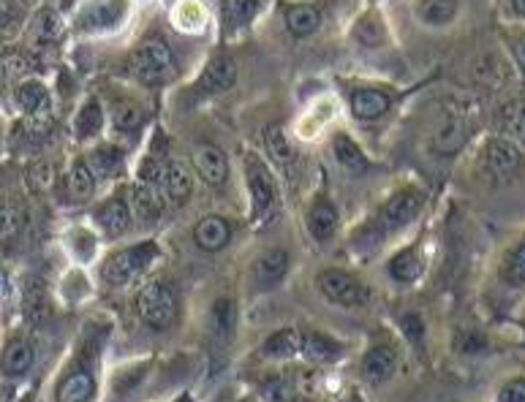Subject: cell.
<instances>
[{
  "instance_id": "obj_1",
  "label": "cell",
  "mask_w": 525,
  "mask_h": 402,
  "mask_svg": "<svg viewBox=\"0 0 525 402\" xmlns=\"http://www.w3.org/2000/svg\"><path fill=\"white\" fill-rule=\"evenodd\" d=\"M245 182H248V193H251V218L256 226H267L273 221L278 210H281V199H278V182L273 172L267 169V163L256 155H245Z\"/></svg>"
},
{
  "instance_id": "obj_2",
  "label": "cell",
  "mask_w": 525,
  "mask_h": 402,
  "mask_svg": "<svg viewBox=\"0 0 525 402\" xmlns=\"http://www.w3.org/2000/svg\"><path fill=\"white\" fill-rule=\"evenodd\" d=\"M158 256V245L153 240L147 242H137L131 248L115 250L112 256H107L104 267H101V275L107 280L109 286H128L131 280H137L142 272H145L153 259Z\"/></svg>"
},
{
  "instance_id": "obj_3",
  "label": "cell",
  "mask_w": 525,
  "mask_h": 402,
  "mask_svg": "<svg viewBox=\"0 0 525 402\" xmlns=\"http://www.w3.org/2000/svg\"><path fill=\"white\" fill-rule=\"evenodd\" d=\"M137 313L147 326H153V329H169L177 318L175 288L161 278L145 283L137 294Z\"/></svg>"
},
{
  "instance_id": "obj_4",
  "label": "cell",
  "mask_w": 525,
  "mask_h": 402,
  "mask_svg": "<svg viewBox=\"0 0 525 402\" xmlns=\"http://www.w3.org/2000/svg\"><path fill=\"white\" fill-rule=\"evenodd\" d=\"M525 155L523 147H517L515 142H509L504 136H490L482 144L479 153V172L485 174L487 180L493 182H509L520 169H523Z\"/></svg>"
},
{
  "instance_id": "obj_5",
  "label": "cell",
  "mask_w": 525,
  "mask_h": 402,
  "mask_svg": "<svg viewBox=\"0 0 525 402\" xmlns=\"http://www.w3.org/2000/svg\"><path fill=\"white\" fill-rule=\"evenodd\" d=\"M131 71L145 85H161L169 77H175V55H172V49H169L164 39H158V36L156 39H147L131 55Z\"/></svg>"
},
{
  "instance_id": "obj_6",
  "label": "cell",
  "mask_w": 525,
  "mask_h": 402,
  "mask_svg": "<svg viewBox=\"0 0 525 402\" xmlns=\"http://www.w3.org/2000/svg\"><path fill=\"white\" fill-rule=\"evenodd\" d=\"M316 286H319V291L324 297L341 307H360L370 299L368 288L362 286L357 278H351V275L341 272V269H327V272H321L319 278H316Z\"/></svg>"
},
{
  "instance_id": "obj_7",
  "label": "cell",
  "mask_w": 525,
  "mask_h": 402,
  "mask_svg": "<svg viewBox=\"0 0 525 402\" xmlns=\"http://www.w3.org/2000/svg\"><path fill=\"white\" fill-rule=\"evenodd\" d=\"M422 204H425V193L417 191V188H400V191L392 193L387 199V204L381 207L379 226L384 231L403 229L406 223H411L417 218Z\"/></svg>"
},
{
  "instance_id": "obj_8",
  "label": "cell",
  "mask_w": 525,
  "mask_h": 402,
  "mask_svg": "<svg viewBox=\"0 0 525 402\" xmlns=\"http://www.w3.org/2000/svg\"><path fill=\"white\" fill-rule=\"evenodd\" d=\"M289 272V253L281 248L264 250L251 264V286L256 291H273Z\"/></svg>"
},
{
  "instance_id": "obj_9",
  "label": "cell",
  "mask_w": 525,
  "mask_h": 402,
  "mask_svg": "<svg viewBox=\"0 0 525 402\" xmlns=\"http://www.w3.org/2000/svg\"><path fill=\"white\" fill-rule=\"evenodd\" d=\"M234 82H237V63L221 52V55H213L207 60L205 71L196 82V93L199 96H221Z\"/></svg>"
},
{
  "instance_id": "obj_10",
  "label": "cell",
  "mask_w": 525,
  "mask_h": 402,
  "mask_svg": "<svg viewBox=\"0 0 525 402\" xmlns=\"http://www.w3.org/2000/svg\"><path fill=\"white\" fill-rule=\"evenodd\" d=\"M14 101L28 120H49L52 115V96L41 79H25L14 87Z\"/></svg>"
},
{
  "instance_id": "obj_11",
  "label": "cell",
  "mask_w": 525,
  "mask_h": 402,
  "mask_svg": "<svg viewBox=\"0 0 525 402\" xmlns=\"http://www.w3.org/2000/svg\"><path fill=\"white\" fill-rule=\"evenodd\" d=\"M468 136H471V125H468L466 117L457 115V112H449L436 128V134H433V150L438 155H455L463 150Z\"/></svg>"
},
{
  "instance_id": "obj_12",
  "label": "cell",
  "mask_w": 525,
  "mask_h": 402,
  "mask_svg": "<svg viewBox=\"0 0 525 402\" xmlns=\"http://www.w3.org/2000/svg\"><path fill=\"white\" fill-rule=\"evenodd\" d=\"M93 221L107 237H123L134 223V212L128 207V201L109 199L93 210Z\"/></svg>"
},
{
  "instance_id": "obj_13",
  "label": "cell",
  "mask_w": 525,
  "mask_h": 402,
  "mask_svg": "<svg viewBox=\"0 0 525 402\" xmlns=\"http://www.w3.org/2000/svg\"><path fill=\"white\" fill-rule=\"evenodd\" d=\"M194 166L210 188H224L229 182V161H226L224 150H218L213 144H205L196 150Z\"/></svg>"
},
{
  "instance_id": "obj_14",
  "label": "cell",
  "mask_w": 525,
  "mask_h": 402,
  "mask_svg": "<svg viewBox=\"0 0 525 402\" xmlns=\"http://www.w3.org/2000/svg\"><path fill=\"white\" fill-rule=\"evenodd\" d=\"M161 193L169 204H185L194 193V174L185 166L183 161H172L166 163L164 169V180H161Z\"/></svg>"
},
{
  "instance_id": "obj_15",
  "label": "cell",
  "mask_w": 525,
  "mask_h": 402,
  "mask_svg": "<svg viewBox=\"0 0 525 402\" xmlns=\"http://www.w3.org/2000/svg\"><path fill=\"white\" fill-rule=\"evenodd\" d=\"M164 193L156 185H147V182H134L128 188V207L137 215L139 221H156L161 210H164Z\"/></svg>"
},
{
  "instance_id": "obj_16",
  "label": "cell",
  "mask_w": 525,
  "mask_h": 402,
  "mask_svg": "<svg viewBox=\"0 0 525 402\" xmlns=\"http://www.w3.org/2000/svg\"><path fill=\"white\" fill-rule=\"evenodd\" d=\"M36 362V348L25 337H14L6 343L3 354H0V373L9 375V378H20L33 367Z\"/></svg>"
},
{
  "instance_id": "obj_17",
  "label": "cell",
  "mask_w": 525,
  "mask_h": 402,
  "mask_svg": "<svg viewBox=\"0 0 525 402\" xmlns=\"http://www.w3.org/2000/svg\"><path fill=\"white\" fill-rule=\"evenodd\" d=\"M96 397V378L85 367L71 370L55 389V402H90Z\"/></svg>"
},
{
  "instance_id": "obj_18",
  "label": "cell",
  "mask_w": 525,
  "mask_h": 402,
  "mask_svg": "<svg viewBox=\"0 0 525 402\" xmlns=\"http://www.w3.org/2000/svg\"><path fill=\"white\" fill-rule=\"evenodd\" d=\"M194 240L196 245L207 253H215V250H224L232 240V226L226 218L221 215H205L202 221L196 223L194 229Z\"/></svg>"
},
{
  "instance_id": "obj_19",
  "label": "cell",
  "mask_w": 525,
  "mask_h": 402,
  "mask_svg": "<svg viewBox=\"0 0 525 402\" xmlns=\"http://www.w3.org/2000/svg\"><path fill=\"white\" fill-rule=\"evenodd\" d=\"M259 11H262V0H221V25L226 36L248 28Z\"/></svg>"
},
{
  "instance_id": "obj_20",
  "label": "cell",
  "mask_w": 525,
  "mask_h": 402,
  "mask_svg": "<svg viewBox=\"0 0 525 402\" xmlns=\"http://www.w3.org/2000/svg\"><path fill=\"white\" fill-rule=\"evenodd\" d=\"M389 96L381 93V90H373V87H357L351 93V115L357 120H365V123H373L379 117L387 115L389 109Z\"/></svg>"
},
{
  "instance_id": "obj_21",
  "label": "cell",
  "mask_w": 525,
  "mask_h": 402,
  "mask_svg": "<svg viewBox=\"0 0 525 402\" xmlns=\"http://www.w3.org/2000/svg\"><path fill=\"white\" fill-rule=\"evenodd\" d=\"M398 370V351L392 345H376L370 348L368 356L362 359V375L370 383H384L389 381Z\"/></svg>"
},
{
  "instance_id": "obj_22",
  "label": "cell",
  "mask_w": 525,
  "mask_h": 402,
  "mask_svg": "<svg viewBox=\"0 0 525 402\" xmlns=\"http://www.w3.org/2000/svg\"><path fill=\"white\" fill-rule=\"evenodd\" d=\"M498 131L509 139V142H515L517 147H523L525 150V98H512V101H506L501 109H498Z\"/></svg>"
},
{
  "instance_id": "obj_23",
  "label": "cell",
  "mask_w": 525,
  "mask_h": 402,
  "mask_svg": "<svg viewBox=\"0 0 525 402\" xmlns=\"http://www.w3.org/2000/svg\"><path fill=\"white\" fill-rule=\"evenodd\" d=\"M305 223H308V231H311L313 240L327 242L335 237V231H338V223H341V218H338V210L332 207V201L319 199L316 204H313L311 210H308V218H305Z\"/></svg>"
},
{
  "instance_id": "obj_24",
  "label": "cell",
  "mask_w": 525,
  "mask_h": 402,
  "mask_svg": "<svg viewBox=\"0 0 525 402\" xmlns=\"http://www.w3.org/2000/svg\"><path fill=\"white\" fill-rule=\"evenodd\" d=\"M264 144H267V153L281 169H292L297 163V150H294L292 139L286 136L281 123H270L264 128Z\"/></svg>"
},
{
  "instance_id": "obj_25",
  "label": "cell",
  "mask_w": 525,
  "mask_h": 402,
  "mask_svg": "<svg viewBox=\"0 0 525 402\" xmlns=\"http://www.w3.org/2000/svg\"><path fill=\"white\" fill-rule=\"evenodd\" d=\"M126 14V0H104V3H93L85 14H82V25L88 30H109Z\"/></svg>"
},
{
  "instance_id": "obj_26",
  "label": "cell",
  "mask_w": 525,
  "mask_h": 402,
  "mask_svg": "<svg viewBox=\"0 0 525 402\" xmlns=\"http://www.w3.org/2000/svg\"><path fill=\"white\" fill-rule=\"evenodd\" d=\"M286 28L292 30L294 36L308 39L321 28V11L313 3H292L286 9Z\"/></svg>"
},
{
  "instance_id": "obj_27",
  "label": "cell",
  "mask_w": 525,
  "mask_h": 402,
  "mask_svg": "<svg viewBox=\"0 0 525 402\" xmlns=\"http://www.w3.org/2000/svg\"><path fill=\"white\" fill-rule=\"evenodd\" d=\"M66 193L74 204L93 199L96 193V174L88 166V161H77L66 174Z\"/></svg>"
},
{
  "instance_id": "obj_28",
  "label": "cell",
  "mask_w": 525,
  "mask_h": 402,
  "mask_svg": "<svg viewBox=\"0 0 525 402\" xmlns=\"http://www.w3.org/2000/svg\"><path fill=\"white\" fill-rule=\"evenodd\" d=\"M332 155H335V161L341 163L346 172H365L370 166L365 153L360 150V144L354 142L349 134H343V131H338L335 139H332Z\"/></svg>"
},
{
  "instance_id": "obj_29",
  "label": "cell",
  "mask_w": 525,
  "mask_h": 402,
  "mask_svg": "<svg viewBox=\"0 0 525 402\" xmlns=\"http://www.w3.org/2000/svg\"><path fill=\"white\" fill-rule=\"evenodd\" d=\"M417 14L428 28H444L460 14V0H422Z\"/></svg>"
},
{
  "instance_id": "obj_30",
  "label": "cell",
  "mask_w": 525,
  "mask_h": 402,
  "mask_svg": "<svg viewBox=\"0 0 525 402\" xmlns=\"http://www.w3.org/2000/svg\"><path fill=\"white\" fill-rule=\"evenodd\" d=\"M101 128H104V109L96 98H88L85 104L79 106L77 120H74V134L85 142V139H96L101 134Z\"/></svg>"
},
{
  "instance_id": "obj_31",
  "label": "cell",
  "mask_w": 525,
  "mask_h": 402,
  "mask_svg": "<svg viewBox=\"0 0 525 402\" xmlns=\"http://www.w3.org/2000/svg\"><path fill=\"white\" fill-rule=\"evenodd\" d=\"M302 335V348L300 354L313 359V362H332L341 356V345L335 343L332 337L319 335V332H300Z\"/></svg>"
},
{
  "instance_id": "obj_32",
  "label": "cell",
  "mask_w": 525,
  "mask_h": 402,
  "mask_svg": "<svg viewBox=\"0 0 525 402\" xmlns=\"http://www.w3.org/2000/svg\"><path fill=\"white\" fill-rule=\"evenodd\" d=\"M88 166L96 174V180H104V177H115L117 169L123 166V150L115 147V144H101L93 153L88 155Z\"/></svg>"
},
{
  "instance_id": "obj_33",
  "label": "cell",
  "mask_w": 525,
  "mask_h": 402,
  "mask_svg": "<svg viewBox=\"0 0 525 402\" xmlns=\"http://www.w3.org/2000/svg\"><path fill=\"white\" fill-rule=\"evenodd\" d=\"M302 348V335L297 329H281L275 332L273 337H267L264 343V356L270 359H292V356L300 354Z\"/></svg>"
},
{
  "instance_id": "obj_34",
  "label": "cell",
  "mask_w": 525,
  "mask_h": 402,
  "mask_svg": "<svg viewBox=\"0 0 525 402\" xmlns=\"http://www.w3.org/2000/svg\"><path fill=\"white\" fill-rule=\"evenodd\" d=\"M145 123V109L137 101H117L112 106V125L123 134H134Z\"/></svg>"
},
{
  "instance_id": "obj_35",
  "label": "cell",
  "mask_w": 525,
  "mask_h": 402,
  "mask_svg": "<svg viewBox=\"0 0 525 402\" xmlns=\"http://www.w3.org/2000/svg\"><path fill=\"white\" fill-rule=\"evenodd\" d=\"M501 278L509 286H525V237L506 250L504 261H501Z\"/></svg>"
},
{
  "instance_id": "obj_36",
  "label": "cell",
  "mask_w": 525,
  "mask_h": 402,
  "mask_svg": "<svg viewBox=\"0 0 525 402\" xmlns=\"http://www.w3.org/2000/svg\"><path fill=\"white\" fill-rule=\"evenodd\" d=\"M30 28H33V39L39 44H52L63 36V20L55 9H41Z\"/></svg>"
},
{
  "instance_id": "obj_37",
  "label": "cell",
  "mask_w": 525,
  "mask_h": 402,
  "mask_svg": "<svg viewBox=\"0 0 525 402\" xmlns=\"http://www.w3.org/2000/svg\"><path fill=\"white\" fill-rule=\"evenodd\" d=\"M389 275L398 283H414L422 275V259L417 250H400L398 256L389 261Z\"/></svg>"
},
{
  "instance_id": "obj_38",
  "label": "cell",
  "mask_w": 525,
  "mask_h": 402,
  "mask_svg": "<svg viewBox=\"0 0 525 402\" xmlns=\"http://www.w3.org/2000/svg\"><path fill=\"white\" fill-rule=\"evenodd\" d=\"M28 71V58L20 55V52H9V55L0 58V82H3V85H20V82L28 79Z\"/></svg>"
},
{
  "instance_id": "obj_39",
  "label": "cell",
  "mask_w": 525,
  "mask_h": 402,
  "mask_svg": "<svg viewBox=\"0 0 525 402\" xmlns=\"http://www.w3.org/2000/svg\"><path fill=\"white\" fill-rule=\"evenodd\" d=\"M175 22L180 30H202L207 22V11L196 0H183L175 11Z\"/></svg>"
},
{
  "instance_id": "obj_40",
  "label": "cell",
  "mask_w": 525,
  "mask_h": 402,
  "mask_svg": "<svg viewBox=\"0 0 525 402\" xmlns=\"http://www.w3.org/2000/svg\"><path fill=\"white\" fill-rule=\"evenodd\" d=\"M234 326V305L232 299H218L213 305V310H210V329H213L215 337H229V332H232Z\"/></svg>"
},
{
  "instance_id": "obj_41",
  "label": "cell",
  "mask_w": 525,
  "mask_h": 402,
  "mask_svg": "<svg viewBox=\"0 0 525 402\" xmlns=\"http://www.w3.org/2000/svg\"><path fill=\"white\" fill-rule=\"evenodd\" d=\"M354 39L360 41L362 47H379L381 41H384V25L379 22V17L365 14L362 20H357V25H354Z\"/></svg>"
},
{
  "instance_id": "obj_42",
  "label": "cell",
  "mask_w": 525,
  "mask_h": 402,
  "mask_svg": "<svg viewBox=\"0 0 525 402\" xmlns=\"http://www.w3.org/2000/svg\"><path fill=\"white\" fill-rule=\"evenodd\" d=\"M22 223H25V215L20 207L0 201V240H11L22 229Z\"/></svg>"
},
{
  "instance_id": "obj_43",
  "label": "cell",
  "mask_w": 525,
  "mask_h": 402,
  "mask_svg": "<svg viewBox=\"0 0 525 402\" xmlns=\"http://www.w3.org/2000/svg\"><path fill=\"white\" fill-rule=\"evenodd\" d=\"M504 47L515 68L525 77V28H512L504 33Z\"/></svg>"
},
{
  "instance_id": "obj_44",
  "label": "cell",
  "mask_w": 525,
  "mask_h": 402,
  "mask_svg": "<svg viewBox=\"0 0 525 402\" xmlns=\"http://www.w3.org/2000/svg\"><path fill=\"white\" fill-rule=\"evenodd\" d=\"M496 402H525V378L517 375V378H509V381L501 383V389L496 394Z\"/></svg>"
},
{
  "instance_id": "obj_45",
  "label": "cell",
  "mask_w": 525,
  "mask_h": 402,
  "mask_svg": "<svg viewBox=\"0 0 525 402\" xmlns=\"http://www.w3.org/2000/svg\"><path fill=\"white\" fill-rule=\"evenodd\" d=\"M55 185V172H52V166L49 163H39V166H33L30 169V188L33 191H49Z\"/></svg>"
},
{
  "instance_id": "obj_46",
  "label": "cell",
  "mask_w": 525,
  "mask_h": 402,
  "mask_svg": "<svg viewBox=\"0 0 525 402\" xmlns=\"http://www.w3.org/2000/svg\"><path fill=\"white\" fill-rule=\"evenodd\" d=\"M400 324H403V332H406V337H409L411 343H422V335H425V326H422V321H419V316H403L400 318Z\"/></svg>"
},
{
  "instance_id": "obj_47",
  "label": "cell",
  "mask_w": 525,
  "mask_h": 402,
  "mask_svg": "<svg viewBox=\"0 0 525 402\" xmlns=\"http://www.w3.org/2000/svg\"><path fill=\"white\" fill-rule=\"evenodd\" d=\"M504 3L509 20H515L517 25H525V0H504Z\"/></svg>"
},
{
  "instance_id": "obj_48",
  "label": "cell",
  "mask_w": 525,
  "mask_h": 402,
  "mask_svg": "<svg viewBox=\"0 0 525 402\" xmlns=\"http://www.w3.org/2000/svg\"><path fill=\"white\" fill-rule=\"evenodd\" d=\"M482 345H485V340H482V337L474 335V332H471V335H468L466 343L460 345V351H463V354H477V351H479V348H482Z\"/></svg>"
},
{
  "instance_id": "obj_49",
  "label": "cell",
  "mask_w": 525,
  "mask_h": 402,
  "mask_svg": "<svg viewBox=\"0 0 525 402\" xmlns=\"http://www.w3.org/2000/svg\"><path fill=\"white\" fill-rule=\"evenodd\" d=\"M14 20V6H11V0H0V28H6Z\"/></svg>"
},
{
  "instance_id": "obj_50",
  "label": "cell",
  "mask_w": 525,
  "mask_h": 402,
  "mask_svg": "<svg viewBox=\"0 0 525 402\" xmlns=\"http://www.w3.org/2000/svg\"><path fill=\"white\" fill-rule=\"evenodd\" d=\"M180 402H185V400H180Z\"/></svg>"
}]
</instances>
